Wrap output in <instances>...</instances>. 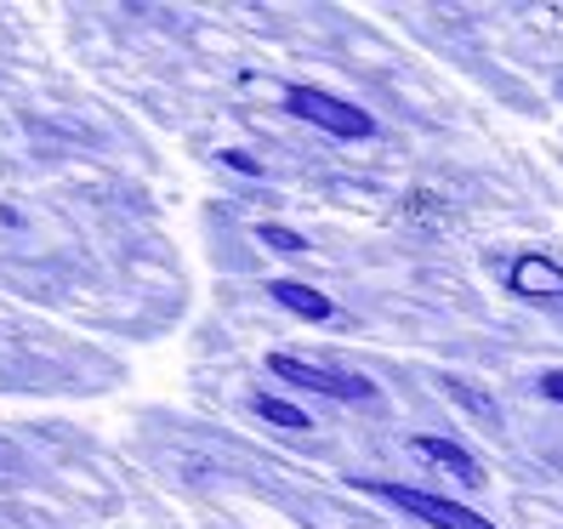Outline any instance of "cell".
I'll return each mask as SVG.
<instances>
[{
  "label": "cell",
  "instance_id": "obj_1",
  "mask_svg": "<svg viewBox=\"0 0 563 529\" xmlns=\"http://www.w3.org/2000/svg\"><path fill=\"white\" fill-rule=\"evenodd\" d=\"M290 114L308 120V125H319V131H330V137H353V143L376 131V120L364 114V109L342 103V97H330V91H313V86H296V91H290Z\"/></svg>",
  "mask_w": 563,
  "mask_h": 529
},
{
  "label": "cell",
  "instance_id": "obj_2",
  "mask_svg": "<svg viewBox=\"0 0 563 529\" xmlns=\"http://www.w3.org/2000/svg\"><path fill=\"white\" fill-rule=\"evenodd\" d=\"M268 371H274V376H285L290 387L324 393V399H342V405H364V399H376V387L364 382V376H342V371L308 365V359H296V353H274V359H268Z\"/></svg>",
  "mask_w": 563,
  "mask_h": 529
},
{
  "label": "cell",
  "instance_id": "obj_3",
  "mask_svg": "<svg viewBox=\"0 0 563 529\" xmlns=\"http://www.w3.org/2000/svg\"><path fill=\"white\" fill-rule=\"evenodd\" d=\"M382 502H393L399 513L421 518V524H433V529H495L489 518L467 513V507H455V502H439V495H427V489H405V484H371Z\"/></svg>",
  "mask_w": 563,
  "mask_h": 529
},
{
  "label": "cell",
  "instance_id": "obj_4",
  "mask_svg": "<svg viewBox=\"0 0 563 529\" xmlns=\"http://www.w3.org/2000/svg\"><path fill=\"white\" fill-rule=\"evenodd\" d=\"M416 455H427V461H439V467H450L461 484H484L478 461L461 450V444H450V439H416Z\"/></svg>",
  "mask_w": 563,
  "mask_h": 529
},
{
  "label": "cell",
  "instance_id": "obj_5",
  "mask_svg": "<svg viewBox=\"0 0 563 529\" xmlns=\"http://www.w3.org/2000/svg\"><path fill=\"white\" fill-rule=\"evenodd\" d=\"M512 285L523 296H563V268H552V262H541V256H523L512 268Z\"/></svg>",
  "mask_w": 563,
  "mask_h": 529
},
{
  "label": "cell",
  "instance_id": "obj_6",
  "mask_svg": "<svg viewBox=\"0 0 563 529\" xmlns=\"http://www.w3.org/2000/svg\"><path fill=\"white\" fill-rule=\"evenodd\" d=\"M274 290V302L279 308H290V313H302V319H324L330 313V302L319 290H302V285H290V279H279V285H268Z\"/></svg>",
  "mask_w": 563,
  "mask_h": 529
},
{
  "label": "cell",
  "instance_id": "obj_7",
  "mask_svg": "<svg viewBox=\"0 0 563 529\" xmlns=\"http://www.w3.org/2000/svg\"><path fill=\"white\" fill-rule=\"evenodd\" d=\"M256 416H262V421H274V427H308V416H302V410L285 405V399H268V393L256 399Z\"/></svg>",
  "mask_w": 563,
  "mask_h": 529
},
{
  "label": "cell",
  "instance_id": "obj_8",
  "mask_svg": "<svg viewBox=\"0 0 563 529\" xmlns=\"http://www.w3.org/2000/svg\"><path fill=\"white\" fill-rule=\"evenodd\" d=\"M262 240H268L274 251H290V256H296V251H302V245H308L302 234H290V228H279V222H262Z\"/></svg>",
  "mask_w": 563,
  "mask_h": 529
},
{
  "label": "cell",
  "instance_id": "obj_9",
  "mask_svg": "<svg viewBox=\"0 0 563 529\" xmlns=\"http://www.w3.org/2000/svg\"><path fill=\"white\" fill-rule=\"evenodd\" d=\"M541 393H547V399H558V405H563V371H558V376H547V382H541Z\"/></svg>",
  "mask_w": 563,
  "mask_h": 529
}]
</instances>
